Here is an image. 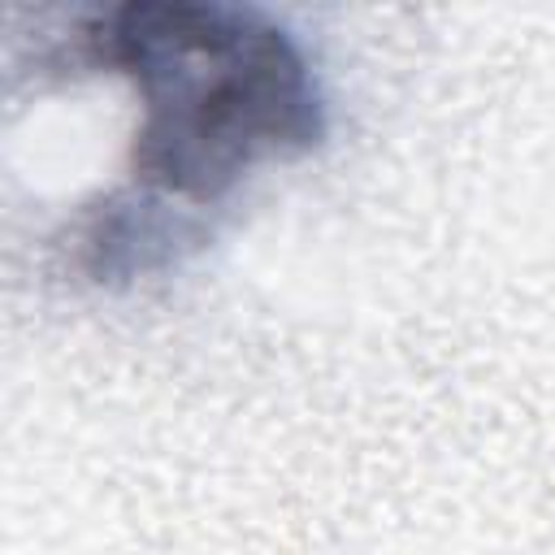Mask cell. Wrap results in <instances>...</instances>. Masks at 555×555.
Instances as JSON below:
<instances>
[{
	"instance_id": "1",
	"label": "cell",
	"mask_w": 555,
	"mask_h": 555,
	"mask_svg": "<svg viewBox=\"0 0 555 555\" xmlns=\"http://www.w3.org/2000/svg\"><path fill=\"white\" fill-rule=\"evenodd\" d=\"M82 56L130 82L139 126L126 186L113 199L147 208L204 243L199 212L247 173L325 139V95L295 35L260 9L217 0H126L95 13Z\"/></svg>"
}]
</instances>
